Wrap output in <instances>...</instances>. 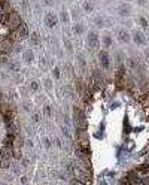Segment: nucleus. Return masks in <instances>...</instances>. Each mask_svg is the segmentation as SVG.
Masks as SVG:
<instances>
[{"instance_id": "obj_19", "label": "nucleus", "mask_w": 149, "mask_h": 185, "mask_svg": "<svg viewBox=\"0 0 149 185\" xmlns=\"http://www.w3.org/2000/svg\"><path fill=\"white\" fill-rule=\"evenodd\" d=\"M32 88H33V90H37V82H32Z\"/></svg>"}, {"instance_id": "obj_12", "label": "nucleus", "mask_w": 149, "mask_h": 185, "mask_svg": "<svg viewBox=\"0 0 149 185\" xmlns=\"http://www.w3.org/2000/svg\"><path fill=\"white\" fill-rule=\"evenodd\" d=\"M32 42H33L34 45H37V42H39V34L36 33V32L32 33Z\"/></svg>"}, {"instance_id": "obj_7", "label": "nucleus", "mask_w": 149, "mask_h": 185, "mask_svg": "<svg viewBox=\"0 0 149 185\" xmlns=\"http://www.w3.org/2000/svg\"><path fill=\"white\" fill-rule=\"evenodd\" d=\"M45 21H46V25H48V27H54V25L57 24V17H55L54 14H48V15L45 17Z\"/></svg>"}, {"instance_id": "obj_22", "label": "nucleus", "mask_w": 149, "mask_h": 185, "mask_svg": "<svg viewBox=\"0 0 149 185\" xmlns=\"http://www.w3.org/2000/svg\"><path fill=\"white\" fill-rule=\"evenodd\" d=\"M137 2H139V3H140V5H143V3H145V2H146V0H137Z\"/></svg>"}, {"instance_id": "obj_24", "label": "nucleus", "mask_w": 149, "mask_h": 185, "mask_svg": "<svg viewBox=\"0 0 149 185\" xmlns=\"http://www.w3.org/2000/svg\"><path fill=\"white\" fill-rule=\"evenodd\" d=\"M74 185H81V184H74Z\"/></svg>"}, {"instance_id": "obj_13", "label": "nucleus", "mask_w": 149, "mask_h": 185, "mask_svg": "<svg viewBox=\"0 0 149 185\" xmlns=\"http://www.w3.org/2000/svg\"><path fill=\"white\" fill-rule=\"evenodd\" d=\"M73 30H74V33L79 34V33H82L83 28H82V25H81V24H78V25H74V27H73Z\"/></svg>"}, {"instance_id": "obj_3", "label": "nucleus", "mask_w": 149, "mask_h": 185, "mask_svg": "<svg viewBox=\"0 0 149 185\" xmlns=\"http://www.w3.org/2000/svg\"><path fill=\"white\" fill-rule=\"evenodd\" d=\"M99 60H100V64L103 66V69H109V66H110V60H109V55H108L106 51H100Z\"/></svg>"}, {"instance_id": "obj_14", "label": "nucleus", "mask_w": 149, "mask_h": 185, "mask_svg": "<svg viewBox=\"0 0 149 185\" xmlns=\"http://www.w3.org/2000/svg\"><path fill=\"white\" fill-rule=\"evenodd\" d=\"M24 55H25V60H27V61H32V60H33V52H30V51H27Z\"/></svg>"}, {"instance_id": "obj_1", "label": "nucleus", "mask_w": 149, "mask_h": 185, "mask_svg": "<svg viewBox=\"0 0 149 185\" xmlns=\"http://www.w3.org/2000/svg\"><path fill=\"white\" fill-rule=\"evenodd\" d=\"M6 24L9 25V28H11V30H17L18 27L21 25V18H19V15H18L17 12H14V11H12V12L9 14V19H8V23H6Z\"/></svg>"}, {"instance_id": "obj_5", "label": "nucleus", "mask_w": 149, "mask_h": 185, "mask_svg": "<svg viewBox=\"0 0 149 185\" xmlns=\"http://www.w3.org/2000/svg\"><path fill=\"white\" fill-rule=\"evenodd\" d=\"M133 41H134V43H137V45H145V42H146L142 32H134L133 33Z\"/></svg>"}, {"instance_id": "obj_11", "label": "nucleus", "mask_w": 149, "mask_h": 185, "mask_svg": "<svg viewBox=\"0 0 149 185\" xmlns=\"http://www.w3.org/2000/svg\"><path fill=\"white\" fill-rule=\"evenodd\" d=\"M103 42H104V46H106V48H109V46L112 45V39H110L109 36H104V37H103Z\"/></svg>"}, {"instance_id": "obj_23", "label": "nucleus", "mask_w": 149, "mask_h": 185, "mask_svg": "<svg viewBox=\"0 0 149 185\" xmlns=\"http://www.w3.org/2000/svg\"><path fill=\"white\" fill-rule=\"evenodd\" d=\"M146 58L149 60V51H146Z\"/></svg>"}, {"instance_id": "obj_4", "label": "nucleus", "mask_w": 149, "mask_h": 185, "mask_svg": "<svg viewBox=\"0 0 149 185\" xmlns=\"http://www.w3.org/2000/svg\"><path fill=\"white\" fill-rule=\"evenodd\" d=\"M88 43H90V46L91 48H97L100 43V39H99V34L91 32V33L88 34Z\"/></svg>"}, {"instance_id": "obj_17", "label": "nucleus", "mask_w": 149, "mask_h": 185, "mask_svg": "<svg viewBox=\"0 0 149 185\" xmlns=\"http://www.w3.org/2000/svg\"><path fill=\"white\" fill-rule=\"evenodd\" d=\"M96 24H97V25H103V19H100V18H96Z\"/></svg>"}, {"instance_id": "obj_6", "label": "nucleus", "mask_w": 149, "mask_h": 185, "mask_svg": "<svg viewBox=\"0 0 149 185\" xmlns=\"http://www.w3.org/2000/svg\"><path fill=\"white\" fill-rule=\"evenodd\" d=\"M118 39H119L121 42H125V43H127V42H130V39H131V37H130V33H128L127 30L121 28V30L118 32Z\"/></svg>"}, {"instance_id": "obj_18", "label": "nucleus", "mask_w": 149, "mask_h": 185, "mask_svg": "<svg viewBox=\"0 0 149 185\" xmlns=\"http://www.w3.org/2000/svg\"><path fill=\"white\" fill-rule=\"evenodd\" d=\"M61 17H63V19H64V23H66V21H67V14L64 12V11L61 12Z\"/></svg>"}, {"instance_id": "obj_15", "label": "nucleus", "mask_w": 149, "mask_h": 185, "mask_svg": "<svg viewBox=\"0 0 149 185\" xmlns=\"http://www.w3.org/2000/svg\"><path fill=\"white\" fill-rule=\"evenodd\" d=\"M83 8H85V11H92V5L91 3H83Z\"/></svg>"}, {"instance_id": "obj_21", "label": "nucleus", "mask_w": 149, "mask_h": 185, "mask_svg": "<svg viewBox=\"0 0 149 185\" xmlns=\"http://www.w3.org/2000/svg\"><path fill=\"white\" fill-rule=\"evenodd\" d=\"M45 3L46 5H52V0H45Z\"/></svg>"}, {"instance_id": "obj_20", "label": "nucleus", "mask_w": 149, "mask_h": 185, "mask_svg": "<svg viewBox=\"0 0 149 185\" xmlns=\"http://www.w3.org/2000/svg\"><path fill=\"white\" fill-rule=\"evenodd\" d=\"M45 112H46V114H48V115H49V114H51V110H49V106H46V108H45Z\"/></svg>"}, {"instance_id": "obj_8", "label": "nucleus", "mask_w": 149, "mask_h": 185, "mask_svg": "<svg viewBox=\"0 0 149 185\" xmlns=\"http://www.w3.org/2000/svg\"><path fill=\"white\" fill-rule=\"evenodd\" d=\"M9 49H11V41H3L0 43V51L2 52H8Z\"/></svg>"}, {"instance_id": "obj_2", "label": "nucleus", "mask_w": 149, "mask_h": 185, "mask_svg": "<svg viewBox=\"0 0 149 185\" xmlns=\"http://www.w3.org/2000/svg\"><path fill=\"white\" fill-rule=\"evenodd\" d=\"M27 33H28V32H27V25L21 23V25L15 30V33L12 34V39H15V41H18V39H24L25 36H27Z\"/></svg>"}, {"instance_id": "obj_16", "label": "nucleus", "mask_w": 149, "mask_h": 185, "mask_svg": "<svg viewBox=\"0 0 149 185\" xmlns=\"http://www.w3.org/2000/svg\"><path fill=\"white\" fill-rule=\"evenodd\" d=\"M121 15H128V8H121Z\"/></svg>"}, {"instance_id": "obj_10", "label": "nucleus", "mask_w": 149, "mask_h": 185, "mask_svg": "<svg viewBox=\"0 0 149 185\" xmlns=\"http://www.w3.org/2000/svg\"><path fill=\"white\" fill-rule=\"evenodd\" d=\"M11 6H9L8 0H0V11H5V12H8Z\"/></svg>"}, {"instance_id": "obj_9", "label": "nucleus", "mask_w": 149, "mask_h": 185, "mask_svg": "<svg viewBox=\"0 0 149 185\" xmlns=\"http://www.w3.org/2000/svg\"><path fill=\"white\" fill-rule=\"evenodd\" d=\"M139 24L142 25V28H143V30H148V28H149V23H148V19H146V18L143 17V15H140V17H139Z\"/></svg>"}]
</instances>
